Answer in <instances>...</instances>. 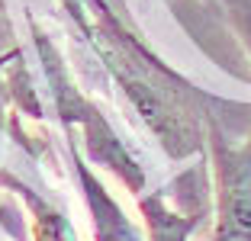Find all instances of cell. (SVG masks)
Returning a JSON list of instances; mask_svg holds the SVG:
<instances>
[{"instance_id": "6da1fadb", "label": "cell", "mask_w": 251, "mask_h": 241, "mask_svg": "<svg viewBox=\"0 0 251 241\" xmlns=\"http://www.w3.org/2000/svg\"><path fill=\"white\" fill-rule=\"evenodd\" d=\"M71 20L77 23L106 65V71L116 77L123 94L129 96L132 110L142 122L155 132V139L164 145L171 158H190L203 151L206 139L200 129L197 113L187 106V84L168 71L155 55H148L123 29V23L106 10L103 0H65Z\"/></svg>"}, {"instance_id": "7a4b0ae2", "label": "cell", "mask_w": 251, "mask_h": 241, "mask_svg": "<svg viewBox=\"0 0 251 241\" xmlns=\"http://www.w3.org/2000/svg\"><path fill=\"white\" fill-rule=\"evenodd\" d=\"M216 174V225L213 241H251V135L232 145L209 122Z\"/></svg>"}, {"instance_id": "3957f363", "label": "cell", "mask_w": 251, "mask_h": 241, "mask_svg": "<svg viewBox=\"0 0 251 241\" xmlns=\"http://www.w3.org/2000/svg\"><path fill=\"white\" fill-rule=\"evenodd\" d=\"M74 158V170L81 177V187H84V203H87L90 212V225H94V241H145L129 216L123 212V206L110 196L103 183L90 174V168L77 158V151H71Z\"/></svg>"}, {"instance_id": "277c9868", "label": "cell", "mask_w": 251, "mask_h": 241, "mask_svg": "<svg viewBox=\"0 0 251 241\" xmlns=\"http://www.w3.org/2000/svg\"><path fill=\"white\" fill-rule=\"evenodd\" d=\"M142 216H145V228H148V241H190L193 228L200 225V216H187L177 212L168 203L164 193H151L142 196Z\"/></svg>"}, {"instance_id": "5b68a950", "label": "cell", "mask_w": 251, "mask_h": 241, "mask_svg": "<svg viewBox=\"0 0 251 241\" xmlns=\"http://www.w3.org/2000/svg\"><path fill=\"white\" fill-rule=\"evenodd\" d=\"M36 219H32V238L36 241H74V232L61 212L49 209L42 203H32Z\"/></svg>"}]
</instances>
